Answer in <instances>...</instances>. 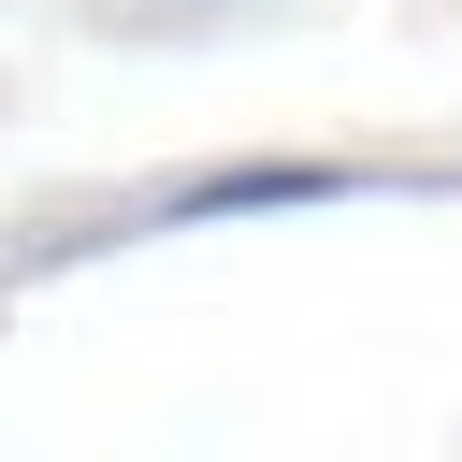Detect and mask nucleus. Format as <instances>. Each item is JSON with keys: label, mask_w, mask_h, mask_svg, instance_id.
Masks as SVG:
<instances>
[{"label": "nucleus", "mask_w": 462, "mask_h": 462, "mask_svg": "<svg viewBox=\"0 0 462 462\" xmlns=\"http://www.w3.org/2000/svg\"><path fill=\"white\" fill-rule=\"evenodd\" d=\"M274 202H346V173H318V159H274V173H217V188H188L173 217H274Z\"/></svg>", "instance_id": "nucleus-1"}]
</instances>
